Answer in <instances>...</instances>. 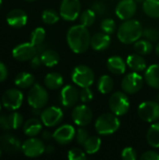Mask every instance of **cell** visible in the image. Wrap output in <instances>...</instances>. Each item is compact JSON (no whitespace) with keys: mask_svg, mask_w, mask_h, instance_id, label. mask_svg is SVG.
Wrapping results in <instances>:
<instances>
[{"mask_svg":"<svg viewBox=\"0 0 159 160\" xmlns=\"http://www.w3.org/2000/svg\"><path fill=\"white\" fill-rule=\"evenodd\" d=\"M154 47L153 42H151L148 39H139L134 43V50L137 53L141 55H147L152 52Z\"/></svg>","mask_w":159,"mask_h":160,"instance_id":"1f68e13d","label":"cell"},{"mask_svg":"<svg viewBox=\"0 0 159 160\" xmlns=\"http://www.w3.org/2000/svg\"><path fill=\"white\" fill-rule=\"evenodd\" d=\"M53 136V133L50 132L49 130H45L42 132V139L43 140H46V141H50Z\"/></svg>","mask_w":159,"mask_h":160,"instance_id":"c3c4849f","label":"cell"},{"mask_svg":"<svg viewBox=\"0 0 159 160\" xmlns=\"http://www.w3.org/2000/svg\"><path fill=\"white\" fill-rule=\"evenodd\" d=\"M121 157L125 160H136L137 159V152L132 147H126L123 149Z\"/></svg>","mask_w":159,"mask_h":160,"instance_id":"b9f144b4","label":"cell"},{"mask_svg":"<svg viewBox=\"0 0 159 160\" xmlns=\"http://www.w3.org/2000/svg\"><path fill=\"white\" fill-rule=\"evenodd\" d=\"M23 101V95L18 89H8L2 96V105L8 111L18 110Z\"/></svg>","mask_w":159,"mask_h":160,"instance_id":"8fae6325","label":"cell"},{"mask_svg":"<svg viewBox=\"0 0 159 160\" xmlns=\"http://www.w3.org/2000/svg\"><path fill=\"white\" fill-rule=\"evenodd\" d=\"M41 19L46 24H54L59 21L60 16L53 9H45L41 14Z\"/></svg>","mask_w":159,"mask_h":160,"instance_id":"e575fe53","label":"cell"},{"mask_svg":"<svg viewBox=\"0 0 159 160\" xmlns=\"http://www.w3.org/2000/svg\"><path fill=\"white\" fill-rule=\"evenodd\" d=\"M107 68L114 75H122L126 72L127 69V62L124 61L120 56L114 55L108 59L107 61Z\"/></svg>","mask_w":159,"mask_h":160,"instance_id":"44dd1931","label":"cell"},{"mask_svg":"<svg viewBox=\"0 0 159 160\" xmlns=\"http://www.w3.org/2000/svg\"><path fill=\"white\" fill-rule=\"evenodd\" d=\"M1 5H2V0H0V8H1Z\"/></svg>","mask_w":159,"mask_h":160,"instance_id":"9f6ffc18","label":"cell"},{"mask_svg":"<svg viewBox=\"0 0 159 160\" xmlns=\"http://www.w3.org/2000/svg\"><path fill=\"white\" fill-rule=\"evenodd\" d=\"M37 47L30 43H22L17 45L12 51V56L20 62H25L31 60L35 55H37Z\"/></svg>","mask_w":159,"mask_h":160,"instance_id":"5bb4252c","label":"cell"},{"mask_svg":"<svg viewBox=\"0 0 159 160\" xmlns=\"http://www.w3.org/2000/svg\"><path fill=\"white\" fill-rule=\"evenodd\" d=\"M80 99L79 90L71 84L65 85L60 93V101L65 108L74 107Z\"/></svg>","mask_w":159,"mask_h":160,"instance_id":"9a60e30c","label":"cell"},{"mask_svg":"<svg viewBox=\"0 0 159 160\" xmlns=\"http://www.w3.org/2000/svg\"><path fill=\"white\" fill-rule=\"evenodd\" d=\"M14 83L17 87L26 89L31 87L35 83V77L29 72H20L14 79Z\"/></svg>","mask_w":159,"mask_h":160,"instance_id":"4316f807","label":"cell"},{"mask_svg":"<svg viewBox=\"0 0 159 160\" xmlns=\"http://www.w3.org/2000/svg\"><path fill=\"white\" fill-rule=\"evenodd\" d=\"M144 38L151 42H157L159 40V31L153 27H147L143 29V35Z\"/></svg>","mask_w":159,"mask_h":160,"instance_id":"f35d334b","label":"cell"},{"mask_svg":"<svg viewBox=\"0 0 159 160\" xmlns=\"http://www.w3.org/2000/svg\"><path fill=\"white\" fill-rule=\"evenodd\" d=\"M156 52H157V56L159 57V42L157 44V46H156Z\"/></svg>","mask_w":159,"mask_h":160,"instance_id":"f907efd6","label":"cell"},{"mask_svg":"<svg viewBox=\"0 0 159 160\" xmlns=\"http://www.w3.org/2000/svg\"><path fill=\"white\" fill-rule=\"evenodd\" d=\"M0 147L7 154L15 155L22 150V143L16 136L7 133L0 136Z\"/></svg>","mask_w":159,"mask_h":160,"instance_id":"ac0fdd59","label":"cell"},{"mask_svg":"<svg viewBox=\"0 0 159 160\" xmlns=\"http://www.w3.org/2000/svg\"><path fill=\"white\" fill-rule=\"evenodd\" d=\"M137 11V2L135 0H121L116 8V16L123 21L132 19Z\"/></svg>","mask_w":159,"mask_h":160,"instance_id":"2e32d148","label":"cell"},{"mask_svg":"<svg viewBox=\"0 0 159 160\" xmlns=\"http://www.w3.org/2000/svg\"><path fill=\"white\" fill-rule=\"evenodd\" d=\"M40 58H41L42 65H44L48 68H52V67L56 66L60 61L59 53L52 49H46L40 54Z\"/></svg>","mask_w":159,"mask_h":160,"instance_id":"484cf974","label":"cell"},{"mask_svg":"<svg viewBox=\"0 0 159 160\" xmlns=\"http://www.w3.org/2000/svg\"><path fill=\"white\" fill-rule=\"evenodd\" d=\"M42 62H41V58H40V55L38 56V54L35 55L32 59H31V63H30V66L32 68L34 69H37L40 66H41Z\"/></svg>","mask_w":159,"mask_h":160,"instance_id":"bcb514c9","label":"cell"},{"mask_svg":"<svg viewBox=\"0 0 159 160\" xmlns=\"http://www.w3.org/2000/svg\"><path fill=\"white\" fill-rule=\"evenodd\" d=\"M8 122L10 126V129H18L23 124L22 115L19 112H12L8 114Z\"/></svg>","mask_w":159,"mask_h":160,"instance_id":"d590c367","label":"cell"},{"mask_svg":"<svg viewBox=\"0 0 159 160\" xmlns=\"http://www.w3.org/2000/svg\"><path fill=\"white\" fill-rule=\"evenodd\" d=\"M76 137V130L71 125H63L59 127L54 132L52 139L61 145H67L70 143Z\"/></svg>","mask_w":159,"mask_h":160,"instance_id":"e0dca14e","label":"cell"},{"mask_svg":"<svg viewBox=\"0 0 159 160\" xmlns=\"http://www.w3.org/2000/svg\"><path fill=\"white\" fill-rule=\"evenodd\" d=\"M88 138H89L88 131L85 128H83V127H81V128H79L76 132V142L80 145H83V143L86 142Z\"/></svg>","mask_w":159,"mask_h":160,"instance_id":"60d3db41","label":"cell"},{"mask_svg":"<svg viewBox=\"0 0 159 160\" xmlns=\"http://www.w3.org/2000/svg\"><path fill=\"white\" fill-rule=\"evenodd\" d=\"M71 80L81 88L90 87L95 82V73L89 67L79 65L74 68L71 73Z\"/></svg>","mask_w":159,"mask_h":160,"instance_id":"277c9868","label":"cell"},{"mask_svg":"<svg viewBox=\"0 0 159 160\" xmlns=\"http://www.w3.org/2000/svg\"><path fill=\"white\" fill-rule=\"evenodd\" d=\"M1 154H2V149H1V147H0V158H1Z\"/></svg>","mask_w":159,"mask_h":160,"instance_id":"db71d44e","label":"cell"},{"mask_svg":"<svg viewBox=\"0 0 159 160\" xmlns=\"http://www.w3.org/2000/svg\"><path fill=\"white\" fill-rule=\"evenodd\" d=\"M24 1H27V2H34V1H36V0H24Z\"/></svg>","mask_w":159,"mask_h":160,"instance_id":"f5cc1de1","label":"cell"},{"mask_svg":"<svg viewBox=\"0 0 159 160\" xmlns=\"http://www.w3.org/2000/svg\"><path fill=\"white\" fill-rule=\"evenodd\" d=\"M127 65L135 72H142L146 70V61L141 54H130L127 58Z\"/></svg>","mask_w":159,"mask_h":160,"instance_id":"603a6c76","label":"cell"},{"mask_svg":"<svg viewBox=\"0 0 159 160\" xmlns=\"http://www.w3.org/2000/svg\"><path fill=\"white\" fill-rule=\"evenodd\" d=\"M158 102H159V95H158Z\"/></svg>","mask_w":159,"mask_h":160,"instance_id":"6f0895ef","label":"cell"},{"mask_svg":"<svg viewBox=\"0 0 159 160\" xmlns=\"http://www.w3.org/2000/svg\"><path fill=\"white\" fill-rule=\"evenodd\" d=\"M71 117L73 122L79 126V127H85L88 126L93 119V112L92 110L82 104V105H78L76 106L71 113Z\"/></svg>","mask_w":159,"mask_h":160,"instance_id":"4fadbf2b","label":"cell"},{"mask_svg":"<svg viewBox=\"0 0 159 160\" xmlns=\"http://www.w3.org/2000/svg\"><path fill=\"white\" fill-rule=\"evenodd\" d=\"M144 13L154 19L159 18V0H145L142 3Z\"/></svg>","mask_w":159,"mask_h":160,"instance_id":"f1b7e54d","label":"cell"},{"mask_svg":"<svg viewBox=\"0 0 159 160\" xmlns=\"http://www.w3.org/2000/svg\"><path fill=\"white\" fill-rule=\"evenodd\" d=\"M28 21L27 14L22 9H12L7 15V22L14 28L23 27Z\"/></svg>","mask_w":159,"mask_h":160,"instance_id":"d6986e66","label":"cell"},{"mask_svg":"<svg viewBox=\"0 0 159 160\" xmlns=\"http://www.w3.org/2000/svg\"><path fill=\"white\" fill-rule=\"evenodd\" d=\"M54 152V147L52 145H48L45 147V153L47 154H52Z\"/></svg>","mask_w":159,"mask_h":160,"instance_id":"681fc988","label":"cell"},{"mask_svg":"<svg viewBox=\"0 0 159 160\" xmlns=\"http://www.w3.org/2000/svg\"><path fill=\"white\" fill-rule=\"evenodd\" d=\"M49 94L47 90L38 83H34L28 93L27 101L33 109H42L48 103Z\"/></svg>","mask_w":159,"mask_h":160,"instance_id":"8992f818","label":"cell"},{"mask_svg":"<svg viewBox=\"0 0 159 160\" xmlns=\"http://www.w3.org/2000/svg\"><path fill=\"white\" fill-rule=\"evenodd\" d=\"M67 158L69 160L86 159V153L80 148H72L67 153Z\"/></svg>","mask_w":159,"mask_h":160,"instance_id":"74e56055","label":"cell"},{"mask_svg":"<svg viewBox=\"0 0 159 160\" xmlns=\"http://www.w3.org/2000/svg\"><path fill=\"white\" fill-rule=\"evenodd\" d=\"M100 27H101L102 32L112 35V33H114V31L116 29V23L112 19L106 18V19L102 20V22L100 23Z\"/></svg>","mask_w":159,"mask_h":160,"instance_id":"8d00e7d4","label":"cell"},{"mask_svg":"<svg viewBox=\"0 0 159 160\" xmlns=\"http://www.w3.org/2000/svg\"><path fill=\"white\" fill-rule=\"evenodd\" d=\"M41 120L37 118H30L23 124V133L28 137H36L42 130Z\"/></svg>","mask_w":159,"mask_h":160,"instance_id":"cb8c5ba5","label":"cell"},{"mask_svg":"<svg viewBox=\"0 0 159 160\" xmlns=\"http://www.w3.org/2000/svg\"><path fill=\"white\" fill-rule=\"evenodd\" d=\"M7 67L0 61V82H4L7 78Z\"/></svg>","mask_w":159,"mask_h":160,"instance_id":"7dc6e473","label":"cell"},{"mask_svg":"<svg viewBox=\"0 0 159 160\" xmlns=\"http://www.w3.org/2000/svg\"><path fill=\"white\" fill-rule=\"evenodd\" d=\"M143 35L142 23L134 19L125 21L117 31V38L124 44H132L139 40Z\"/></svg>","mask_w":159,"mask_h":160,"instance_id":"7a4b0ae2","label":"cell"},{"mask_svg":"<svg viewBox=\"0 0 159 160\" xmlns=\"http://www.w3.org/2000/svg\"><path fill=\"white\" fill-rule=\"evenodd\" d=\"M146 139L151 147L159 148V122L151 125L147 131Z\"/></svg>","mask_w":159,"mask_h":160,"instance_id":"f546056e","label":"cell"},{"mask_svg":"<svg viewBox=\"0 0 159 160\" xmlns=\"http://www.w3.org/2000/svg\"><path fill=\"white\" fill-rule=\"evenodd\" d=\"M114 87L113 79L109 75H102L97 82V90L102 95H107L112 91Z\"/></svg>","mask_w":159,"mask_h":160,"instance_id":"83f0119b","label":"cell"},{"mask_svg":"<svg viewBox=\"0 0 159 160\" xmlns=\"http://www.w3.org/2000/svg\"><path fill=\"white\" fill-rule=\"evenodd\" d=\"M120 120L114 113L106 112L101 114L95 123L96 131L102 136H108L115 133L120 128Z\"/></svg>","mask_w":159,"mask_h":160,"instance_id":"3957f363","label":"cell"},{"mask_svg":"<svg viewBox=\"0 0 159 160\" xmlns=\"http://www.w3.org/2000/svg\"><path fill=\"white\" fill-rule=\"evenodd\" d=\"M45 38H46L45 29L42 28V27H37L31 33L30 40H31L32 44H34L35 46H37V45H40V44L44 43Z\"/></svg>","mask_w":159,"mask_h":160,"instance_id":"836d02e7","label":"cell"},{"mask_svg":"<svg viewBox=\"0 0 159 160\" xmlns=\"http://www.w3.org/2000/svg\"><path fill=\"white\" fill-rule=\"evenodd\" d=\"M109 107L112 112L117 116L127 114L130 108V102L127 93L120 91L113 93L109 99Z\"/></svg>","mask_w":159,"mask_h":160,"instance_id":"5b68a950","label":"cell"},{"mask_svg":"<svg viewBox=\"0 0 159 160\" xmlns=\"http://www.w3.org/2000/svg\"><path fill=\"white\" fill-rule=\"evenodd\" d=\"M142 160H159V154L156 151H147L141 157Z\"/></svg>","mask_w":159,"mask_h":160,"instance_id":"ee69618b","label":"cell"},{"mask_svg":"<svg viewBox=\"0 0 159 160\" xmlns=\"http://www.w3.org/2000/svg\"><path fill=\"white\" fill-rule=\"evenodd\" d=\"M64 83L63 76L57 72H51L48 73L44 78V84L48 89L56 90L62 87Z\"/></svg>","mask_w":159,"mask_h":160,"instance_id":"d4e9b609","label":"cell"},{"mask_svg":"<svg viewBox=\"0 0 159 160\" xmlns=\"http://www.w3.org/2000/svg\"><path fill=\"white\" fill-rule=\"evenodd\" d=\"M67 42L73 52H85L91 45V36L89 30L82 24L71 26L67 33Z\"/></svg>","mask_w":159,"mask_h":160,"instance_id":"6da1fadb","label":"cell"},{"mask_svg":"<svg viewBox=\"0 0 159 160\" xmlns=\"http://www.w3.org/2000/svg\"><path fill=\"white\" fill-rule=\"evenodd\" d=\"M64 117L63 111L55 106H51L44 109L40 113V120L47 128H53L59 125Z\"/></svg>","mask_w":159,"mask_h":160,"instance_id":"30bf717a","label":"cell"},{"mask_svg":"<svg viewBox=\"0 0 159 160\" xmlns=\"http://www.w3.org/2000/svg\"><path fill=\"white\" fill-rule=\"evenodd\" d=\"M93 98H94V94L90 89V87H83L80 91V100L82 103H88L92 101Z\"/></svg>","mask_w":159,"mask_h":160,"instance_id":"ab89813d","label":"cell"},{"mask_svg":"<svg viewBox=\"0 0 159 160\" xmlns=\"http://www.w3.org/2000/svg\"><path fill=\"white\" fill-rule=\"evenodd\" d=\"M59 14L62 19L67 22H73L81 14L80 0H62Z\"/></svg>","mask_w":159,"mask_h":160,"instance_id":"52a82bcc","label":"cell"},{"mask_svg":"<svg viewBox=\"0 0 159 160\" xmlns=\"http://www.w3.org/2000/svg\"><path fill=\"white\" fill-rule=\"evenodd\" d=\"M135 1H136L137 3H143L145 0H135Z\"/></svg>","mask_w":159,"mask_h":160,"instance_id":"816d5d0a","label":"cell"},{"mask_svg":"<svg viewBox=\"0 0 159 160\" xmlns=\"http://www.w3.org/2000/svg\"><path fill=\"white\" fill-rule=\"evenodd\" d=\"M96 17H97V13L93 10V9H85L82 12H81L79 19L81 22V24L89 27L91 25L94 24L95 21H96Z\"/></svg>","mask_w":159,"mask_h":160,"instance_id":"d6a6232c","label":"cell"},{"mask_svg":"<svg viewBox=\"0 0 159 160\" xmlns=\"http://www.w3.org/2000/svg\"><path fill=\"white\" fill-rule=\"evenodd\" d=\"M1 106H2V102H0V111H1Z\"/></svg>","mask_w":159,"mask_h":160,"instance_id":"11a10c76","label":"cell"},{"mask_svg":"<svg viewBox=\"0 0 159 160\" xmlns=\"http://www.w3.org/2000/svg\"><path fill=\"white\" fill-rule=\"evenodd\" d=\"M0 128L4 130H9L10 126L8 122V115L6 114H0Z\"/></svg>","mask_w":159,"mask_h":160,"instance_id":"f6af8a7d","label":"cell"},{"mask_svg":"<svg viewBox=\"0 0 159 160\" xmlns=\"http://www.w3.org/2000/svg\"><path fill=\"white\" fill-rule=\"evenodd\" d=\"M144 81L150 87L159 89V64L151 65L146 68L144 72Z\"/></svg>","mask_w":159,"mask_h":160,"instance_id":"7402d4cb","label":"cell"},{"mask_svg":"<svg viewBox=\"0 0 159 160\" xmlns=\"http://www.w3.org/2000/svg\"><path fill=\"white\" fill-rule=\"evenodd\" d=\"M122 89L125 93L128 95H133L138 93L143 86V78L139 72H131L127 74L121 82Z\"/></svg>","mask_w":159,"mask_h":160,"instance_id":"9c48e42d","label":"cell"},{"mask_svg":"<svg viewBox=\"0 0 159 160\" xmlns=\"http://www.w3.org/2000/svg\"><path fill=\"white\" fill-rule=\"evenodd\" d=\"M140 118L147 123H155L159 119V102L145 101L140 104L138 108Z\"/></svg>","mask_w":159,"mask_h":160,"instance_id":"ba28073f","label":"cell"},{"mask_svg":"<svg viewBox=\"0 0 159 160\" xmlns=\"http://www.w3.org/2000/svg\"><path fill=\"white\" fill-rule=\"evenodd\" d=\"M22 152L27 158H37L45 153V145L41 140L31 137L22 144Z\"/></svg>","mask_w":159,"mask_h":160,"instance_id":"7c38bea8","label":"cell"},{"mask_svg":"<svg viewBox=\"0 0 159 160\" xmlns=\"http://www.w3.org/2000/svg\"><path fill=\"white\" fill-rule=\"evenodd\" d=\"M101 140L100 138L97 137V136H93V137H89L86 142L83 143V149L85 151L86 154L88 155H94L96 153H97L101 147Z\"/></svg>","mask_w":159,"mask_h":160,"instance_id":"4dcf8cb0","label":"cell"},{"mask_svg":"<svg viewBox=\"0 0 159 160\" xmlns=\"http://www.w3.org/2000/svg\"><path fill=\"white\" fill-rule=\"evenodd\" d=\"M92 9L98 15H104L107 12V7L103 2H96L93 5Z\"/></svg>","mask_w":159,"mask_h":160,"instance_id":"7bdbcfd3","label":"cell"},{"mask_svg":"<svg viewBox=\"0 0 159 160\" xmlns=\"http://www.w3.org/2000/svg\"><path fill=\"white\" fill-rule=\"evenodd\" d=\"M111 45V37L104 32L96 33L91 37V47L97 52H102Z\"/></svg>","mask_w":159,"mask_h":160,"instance_id":"ffe728a7","label":"cell"}]
</instances>
